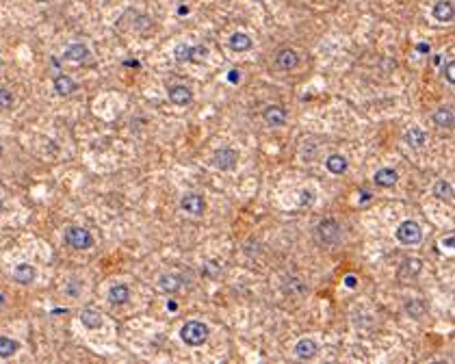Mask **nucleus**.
<instances>
[{"label": "nucleus", "mask_w": 455, "mask_h": 364, "mask_svg": "<svg viewBox=\"0 0 455 364\" xmlns=\"http://www.w3.org/2000/svg\"><path fill=\"white\" fill-rule=\"evenodd\" d=\"M187 13H189V7H185V5L178 7V15H187Z\"/></svg>", "instance_id": "nucleus-36"}, {"label": "nucleus", "mask_w": 455, "mask_h": 364, "mask_svg": "<svg viewBox=\"0 0 455 364\" xmlns=\"http://www.w3.org/2000/svg\"><path fill=\"white\" fill-rule=\"evenodd\" d=\"M434 195L442 202H453V185L447 180H438L434 185Z\"/></svg>", "instance_id": "nucleus-22"}, {"label": "nucleus", "mask_w": 455, "mask_h": 364, "mask_svg": "<svg viewBox=\"0 0 455 364\" xmlns=\"http://www.w3.org/2000/svg\"><path fill=\"white\" fill-rule=\"evenodd\" d=\"M0 213H3V199H0Z\"/></svg>", "instance_id": "nucleus-38"}, {"label": "nucleus", "mask_w": 455, "mask_h": 364, "mask_svg": "<svg viewBox=\"0 0 455 364\" xmlns=\"http://www.w3.org/2000/svg\"><path fill=\"white\" fill-rule=\"evenodd\" d=\"M431 15L438 22H453V0H438L434 5Z\"/></svg>", "instance_id": "nucleus-15"}, {"label": "nucleus", "mask_w": 455, "mask_h": 364, "mask_svg": "<svg viewBox=\"0 0 455 364\" xmlns=\"http://www.w3.org/2000/svg\"><path fill=\"white\" fill-rule=\"evenodd\" d=\"M65 243L74 249H89V247H94V234H91L87 228L70 225L65 230Z\"/></svg>", "instance_id": "nucleus-4"}, {"label": "nucleus", "mask_w": 455, "mask_h": 364, "mask_svg": "<svg viewBox=\"0 0 455 364\" xmlns=\"http://www.w3.org/2000/svg\"><path fill=\"white\" fill-rule=\"evenodd\" d=\"M395 236H397V241L401 245H418L423 241V230H421V225H418L416 221L405 219V221H401L397 225Z\"/></svg>", "instance_id": "nucleus-3"}, {"label": "nucleus", "mask_w": 455, "mask_h": 364, "mask_svg": "<svg viewBox=\"0 0 455 364\" xmlns=\"http://www.w3.org/2000/svg\"><path fill=\"white\" fill-rule=\"evenodd\" d=\"M347 158L343 156V154H332V156H327V161H325V167H327V171L330 174H334V176H340V174H345L347 171Z\"/></svg>", "instance_id": "nucleus-18"}, {"label": "nucleus", "mask_w": 455, "mask_h": 364, "mask_svg": "<svg viewBox=\"0 0 455 364\" xmlns=\"http://www.w3.org/2000/svg\"><path fill=\"white\" fill-rule=\"evenodd\" d=\"M80 323H83L87 330H98V327L102 325V316H100V312H96L94 308H87V310L80 312Z\"/></svg>", "instance_id": "nucleus-20"}, {"label": "nucleus", "mask_w": 455, "mask_h": 364, "mask_svg": "<svg viewBox=\"0 0 455 364\" xmlns=\"http://www.w3.org/2000/svg\"><path fill=\"white\" fill-rule=\"evenodd\" d=\"M416 52L427 54V52H429V43H416Z\"/></svg>", "instance_id": "nucleus-32"}, {"label": "nucleus", "mask_w": 455, "mask_h": 364, "mask_svg": "<svg viewBox=\"0 0 455 364\" xmlns=\"http://www.w3.org/2000/svg\"><path fill=\"white\" fill-rule=\"evenodd\" d=\"M434 122L440 126V128H451L453 126V108L451 106H442L434 113Z\"/></svg>", "instance_id": "nucleus-24"}, {"label": "nucleus", "mask_w": 455, "mask_h": 364, "mask_svg": "<svg viewBox=\"0 0 455 364\" xmlns=\"http://www.w3.org/2000/svg\"><path fill=\"white\" fill-rule=\"evenodd\" d=\"M310 204H314V191L302 189L299 191V206H310Z\"/></svg>", "instance_id": "nucleus-30"}, {"label": "nucleus", "mask_w": 455, "mask_h": 364, "mask_svg": "<svg viewBox=\"0 0 455 364\" xmlns=\"http://www.w3.org/2000/svg\"><path fill=\"white\" fill-rule=\"evenodd\" d=\"M405 312H407L410 316H414V318H421V316L427 312V304L421 302V299H412V302L405 304Z\"/></svg>", "instance_id": "nucleus-26"}, {"label": "nucleus", "mask_w": 455, "mask_h": 364, "mask_svg": "<svg viewBox=\"0 0 455 364\" xmlns=\"http://www.w3.org/2000/svg\"><path fill=\"white\" fill-rule=\"evenodd\" d=\"M343 236V228L340 223L334 219V217H325V219L318 221L316 225V239L323 245H336Z\"/></svg>", "instance_id": "nucleus-2"}, {"label": "nucleus", "mask_w": 455, "mask_h": 364, "mask_svg": "<svg viewBox=\"0 0 455 364\" xmlns=\"http://www.w3.org/2000/svg\"><path fill=\"white\" fill-rule=\"evenodd\" d=\"M35 278H37V271H35V267L29 265V262H22V265H17L15 271H13V280L17 282V284H22V286L33 284Z\"/></svg>", "instance_id": "nucleus-11"}, {"label": "nucleus", "mask_w": 455, "mask_h": 364, "mask_svg": "<svg viewBox=\"0 0 455 364\" xmlns=\"http://www.w3.org/2000/svg\"><path fill=\"white\" fill-rule=\"evenodd\" d=\"M67 61H74V63H83L89 59V48L85 43H70L65 48V54H63Z\"/></svg>", "instance_id": "nucleus-16"}, {"label": "nucleus", "mask_w": 455, "mask_h": 364, "mask_svg": "<svg viewBox=\"0 0 455 364\" xmlns=\"http://www.w3.org/2000/svg\"><path fill=\"white\" fill-rule=\"evenodd\" d=\"M316 353H318V345H316L312 338L297 340V345H295V356H297L299 360H312Z\"/></svg>", "instance_id": "nucleus-13"}, {"label": "nucleus", "mask_w": 455, "mask_h": 364, "mask_svg": "<svg viewBox=\"0 0 455 364\" xmlns=\"http://www.w3.org/2000/svg\"><path fill=\"white\" fill-rule=\"evenodd\" d=\"M262 120L269 126H284L286 124V108L280 104H271L262 111Z\"/></svg>", "instance_id": "nucleus-9"}, {"label": "nucleus", "mask_w": 455, "mask_h": 364, "mask_svg": "<svg viewBox=\"0 0 455 364\" xmlns=\"http://www.w3.org/2000/svg\"><path fill=\"white\" fill-rule=\"evenodd\" d=\"M158 286L165 290V293L174 295L176 290H180V286H182V278L176 276V273H163V276L158 278Z\"/></svg>", "instance_id": "nucleus-17"}, {"label": "nucleus", "mask_w": 455, "mask_h": 364, "mask_svg": "<svg viewBox=\"0 0 455 364\" xmlns=\"http://www.w3.org/2000/svg\"><path fill=\"white\" fill-rule=\"evenodd\" d=\"M405 143L412 145V148H423V145L427 143V132L414 126V128H410L405 132Z\"/></svg>", "instance_id": "nucleus-23"}, {"label": "nucleus", "mask_w": 455, "mask_h": 364, "mask_svg": "<svg viewBox=\"0 0 455 364\" xmlns=\"http://www.w3.org/2000/svg\"><path fill=\"white\" fill-rule=\"evenodd\" d=\"M453 67H455V61H453V59H449L447 63H444V67H442V74H444V78H447L451 85L455 83V74H453Z\"/></svg>", "instance_id": "nucleus-31"}, {"label": "nucleus", "mask_w": 455, "mask_h": 364, "mask_svg": "<svg viewBox=\"0 0 455 364\" xmlns=\"http://www.w3.org/2000/svg\"><path fill=\"white\" fill-rule=\"evenodd\" d=\"M52 87H54V91H57L59 96H72L76 91V80L72 78V76H67V74H59V76H54V80H52Z\"/></svg>", "instance_id": "nucleus-12"}, {"label": "nucleus", "mask_w": 455, "mask_h": 364, "mask_svg": "<svg viewBox=\"0 0 455 364\" xmlns=\"http://www.w3.org/2000/svg\"><path fill=\"white\" fill-rule=\"evenodd\" d=\"M37 3H48V0H37Z\"/></svg>", "instance_id": "nucleus-39"}, {"label": "nucleus", "mask_w": 455, "mask_h": 364, "mask_svg": "<svg viewBox=\"0 0 455 364\" xmlns=\"http://www.w3.org/2000/svg\"><path fill=\"white\" fill-rule=\"evenodd\" d=\"M130 302V288L128 284H113L111 288H108V304L111 306H124Z\"/></svg>", "instance_id": "nucleus-10"}, {"label": "nucleus", "mask_w": 455, "mask_h": 364, "mask_svg": "<svg viewBox=\"0 0 455 364\" xmlns=\"http://www.w3.org/2000/svg\"><path fill=\"white\" fill-rule=\"evenodd\" d=\"M236 163H239V154H236V150L232 148H221L217 150L215 154V165L219 167L221 171H230L236 167Z\"/></svg>", "instance_id": "nucleus-5"}, {"label": "nucleus", "mask_w": 455, "mask_h": 364, "mask_svg": "<svg viewBox=\"0 0 455 364\" xmlns=\"http://www.w3.org/2000/svg\"><path fill=\"white\" fill-rule=\"evenodd\" d=\"M397 180H399V174L393 167H381V169H377V174L373 176V182H375L377 187H384V189L395 187Z\"/></svg>", "instance_id": "nucleus-14"}, {"label": "nucleus", "mask_w": 455, "mask_h": 364, "mask_svg": "<svg viewBox=\"0 0 455 364\" xmlns=\"http://www.w3.org/2000/svg\"><path fill=\"white\" fill-rule=\"evenodd\" d=\"M189 54H191V46L180 43V46H176V50H174V59L178 63H185V61H189Z\"/></svg>", "instance_id": "nucleus-29"}, {"label": "nucleus", "mask_w": 455, "mask_h": 364, "mask_svg": "<svg viewBox=\"0 0 455 364\" xmlns=\"http://www.w3.org/2000/svg\"><path fill=\"white\" fill-rule=\"evenodd\" d=\"M167 96H169V100H171V102H174L176 106H187V104L193 102V91H191V87H187V85H174V87H169Z\"/></svg>", "instance_id": "nucleus-8"}, {"label": "nucleus", "mask_w": 455, "mask_h": 364, "mask_svg": "<svg viewBox=\"0 0 455 364\" xmlns=\"http://www.w3.org/2000/svg\"><path fill=\"white\" fill-rule=\"evenodd\" d=\"M13 106V94L7 87H0V111Z\"/></svg>", "instance_id": "nucleus-28"}, {"label": "nucleus", "mask_w": 455, "mask_h": 364, "mask_svg": "<svg viewBox=\"0 0 455 364\" xmlns=\"http://www.w3.org/2000/svg\"><path fill=\"white\" fill-rule=\"evenodd\" d=\"M442 247H449V249H453V234H449L447 239L442 241Z\"/></svg>", "instance_id": "nucleus-33"}, {"label": "nucleus", "mask_w": 455, "mask_h": 364, "mask_svg": "<svg viewBox=\"0 0 455 364\" xmlns=\"http://www.w3.org/2000/svg\"><path fill=\"white\" fill-rule=\"evenodd\" d=\"M180 338L182 343H187L189 347H199L208 340V325L202 321H187L180 327Z\"/></svg>", "instance_id": "nucleus-1"}, {"label": "nucleus", "mask_w": 455, "mask_h": 364, "mask_svg": "<svg viewBox=\"0 0 455 364\" xmlns=\"http://www.w3.org/2000/svg\"><path fill=\"white\" fill-rule=\"evenodd\" d=\"M228 78H230L232 83H236V80L241 78V74H239V72H230V74H228Z\"/></svg>", "instance_id": "nucleus-35"}, {"label": "nucleus", "mask_w": 455, "mask_h": 364, "mask_svg": "<svg viewBox=\"0 0 455 364\" xmlns=\"http://www.w3.org/2000/svg\"><path fill=\"white\" fill-rule=\"evenodd\" d=\"M345 284H347L349 288H353V286H356V276H347V278H345Z\"/></svg>", "instance_id": "nucleus-34"}, {"label": "nucleus", "mask_w": 455, "mask_h": 364, "mask_svg": "<svg viewBox=\"0 0 455 364\" xmlns=\"http://www.w3.org/2000/svg\"><path fill=\"white\" fill-rule=\"evenodd\" d=\"M176 308H178L176 302H167V310H176Z\"/></svg>", "instance_id": "nucleus-37"}, {"label": "nucleus", "mask_w": 455, "mask_h": 364, "mask_svg": "<svg viewBox=\"0 0 455 364\" xmlns=\"http://www.w3.org/2000/svg\"><path fill=\"white\" fill-rule=\"evenodd\" d=\"M17 349H20L17 340L9 338V336H0V358H11Z\"/></svg>", "instance_id": "nucleus-25"}, {"label": "nucleus", "mask_w": 455, "mask_h": 364, "mask_svg": "<svg viewBox=\"0 0 455 364\" xmlns=\"http://www.w3.org/2000/svg\"><path fill=\"white\" fill-rule=\"evenodd\" d=\"M180 208L185 213H191V215H202L204 208H206V199L199 193H187L180 199Z\"/></svg>", "instance_id": "nucleus-6"}, {"label": "nucleus", "mask_w": 455, "mask_h": 364, "mask_svg": "<svg viewBox=\"0 0 455 364\" xmlns=\"http://www.w3.org/2000/svg\"><path fill=\"white\" fill-rule=\"evenodd\" d=\"M276 65L278 70L282 72H290L299 65V54L293 50V48H282L278 54H276Z\"/></svg>", "instance_id": "nucleus-7"}, {"label": "nucleus", "mask_w": 455, "mask_h": 364, "mask_svg": "<svg viewBox=\"0 0 455 364\" xmlns=\"http://www.w3.org/2000/svg\"><path fill=\"white\" fill-rule=\"evenodd\" d=\"M230 48L234 52H245L252 48V37L247 33H234L230 37Z\"/></svg>", "instance_id": "nucleus-21"}, {"label": "nucleus", "mask_w": 455, "mask_h": 364, "mask_svg": "<svg viewBox=\"0 0 455 364\" xmlns=\"http://www.w3.org/2000/svg\"><path fill=\"white\" fill-rule=\"evenodd\" d=\"M208 57V48L206 46H191V54H189V61L191 63H204Z\"/></svg>", "instance_id": "nucleus-27"}, {"label": "nucleus", "mask_w": 455, "mask_h": 364, "mask_svg": "<svg viewBox=\"0 0 455 364\" xmlns=\"http://www.w3.org/2000/svg\"><path fill=\"white\" fill-rule=\"evenodd\" d=\"M421 269H423V262L418 258H405L401 269H399V276L401 278H416L418 273H421Z\"/></svg>", "instance_id": "nucleus-19"}]
</instances>
